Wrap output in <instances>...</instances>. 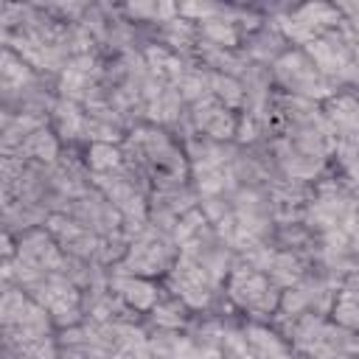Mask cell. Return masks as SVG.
Wrapping results in <instances>:
<instances>
[{
  "label": "cell",
  "instance_id": "6da1fadb",
  "mask_svg": "<svg viewBox=\"0 0 359 359\" xmlns=\"http://www.w3.org/2000/svg\"><path fill=\"white\" fill-rule=\"evenodd\" d=\"M174 247H177L174 238H168V233L157 230L149 222V227L129 241V250H126V255H123V261L118 264L115 272L140 275V278L168 272L174 266V261L180 258V255H174Z\"/></svg>",
  "mask_w": 359,
  "mask_h": 359
},
{
  "label": "cell",
  "instance_id": "7a4b0ae2",
  "mask_svg": "<svg viewBox=\"0 0 359 359\" xmlns=\"http://www.w3.org/2000/svg\"><path fill=\"white\" fill-rule=\"evenodd\" d=\"M272 73L289 95L306 98V101H328L334 95V81L325 79L314 62L303 50H283V56L272 65Z\"/></svg>",
  "mask_w": 359,
  "mask_h": 359
},
{
  "label": "cell",
  "instance_id": "3957f363",
  "mask_svg": "<svg viewBox=\"0 0 359 359\" xmlns=\"http://www.w3.org/2000/svg\"><path fill=\"white\" fill-rule=\"evenodd\" d=\"M227 294L238 309L252 311L255 317H269L280 306V289H275L264 272H258L247 264L230 269Z\"/></svg>",
  "mask_w": 359,
  "mask_h": 359
},
{
  "label": "cell",
  "instance_id": "277c9868",
  "mask_svg": "<svg viewBox=\"0 0 359 359\" xmlns=\"http://www.w3.org/2000/svg\"><path fill=\"white\" fill-rule=\"evenodd\" d=\"M168 286L174 297H180L188 309H205L213 300V292L219 289L213 278L202 269V264H196L188 255H180L168 269Z\"/></svg>",
  "mask_w": 359,
  "mask_h": 359
},
{
  "label": "cell",
  "instance_id": "5b68a950",
  "mask_svg": "<svg viewBox=\"0 0 359 359\" xmlns=\"http://www.w3.org/2000/svg\"><path fill=\"white\" fill-rule=\"evenodd\" d=\"M79 224H84L90 233L107 238L112 233L123 230V216L118 213V208L101 194V191H87L84 196H79L70 210H67Z\"/></svg>",
  "mask_w": 359,
  "mask_h": 359
},
{
  "label": "cell",
  "instance_id": "8992f818",
  "mask_svg": "<svg viewBox=\"0 0 359 359\" xmlns=\"http://www.w3.org/2000/svg\"><path fill=\"white\" fill-rule=\"evenodd\" d=\"M48 233L56 238V244L62 247L65 255L81 258V261H98L101 236L90 233L70 213H50L48 216Z\"/></svg>",
  "mask_w": 359,
  "mask_h": 359
},
{
  "label": "cell",
  "instance_id": "52a82bcc",
  "mask_svg": "<svg viewBox=\"0 0 359 359\" xmlns=\"http://www.w3.org/2000/svg\"><path fill=\"white\" fill-rule=\"evenodd\" d=\"M191 121H194L196 135H205L208 140H216V143L230 140L238 129V118L233 115V109H227L213 95L191 104Z\"/></svg>",
  "mask_w": 359,
  "mask_h": 359
},
{
  "label": "cell",
  "instance_id": "ba28073f",
  "mask_svg": "<svg viewBox=\"0 0 359 359\" xmlns=\"http://www.w3.org/2000/svg\"><path fill=\"white\" fill-rule=\"evenodd\" d=\"M17 258L36 266L39 272H62L67 255L48 230H25L17 241Z\"/></svg>",
  "mask_w": 359,
  "mask_h": 359
},
{
  "label": "cell",
  "instance_id": "9c48e42d",
  "mask_svg": "<svg viewBox=\"0 0 359 359\" xmlns=\"http://www.w3.org/2000/svg\"><path fill=\"white\" fill-rule=\"evenodd\" d=\"M109 292L115 297H121L132 311H151L160 303L157 294V283L151 278H140V275H123L115 272L109 278Z\"/></svg>",
  "mask_w": 359,
  "mask_h": 359
},
{
  "label": "cell",
  "instance_id": "30bf717a",
  "mask_svg": "<svg viewBox=\"0 0 359 359\" xmlns=\"http://www.w3.org/2000/svg\"><path fill=\"white\" fill-rule=\"evenodd\" d=\"M34 87V67L28 62H22L11 48L3 50V90L6 95H17L20 104L25 101V95Z\"/></svg>",
  "mask_w": 359,
  "mask_h": 359
},
{
  "label": "cell",
  "instance_id": "8fae6325",
  "mask_svg": "<svg viewBox=\"0 0 359 359\" xmlns=\"http://www.w3.org/2000/svg\"><path fill=\"white\" fill-rule=\"evenodd\" d=\"M11 154H20V157L28 160V163L53 165L56 157H59V135H53V129L42 126V129H36L34 135H28V137L22 140V146H20L17 151H11Z\"/></svg>",
  "mask_w": 359,
  "mask_h": 359
},
{
  "label": "cell",
  "instance_id": "7c38bea8",
  "mask_svg": "<svg viewBox=\"0 0 359 359\" xmlns=\"http://www.w3.org/2000/svg\"><path fill=\"white\" fill-rule=\"evenodd\" d=\"M241 331H244V337H247L255 359H289V345L275 331H269L266 325L247 323Z\"/></svg>",
  "mask_w": 359,
  "mask_h": 359
},
{
  "label": "cell",
  "instance_id": "4fadbf2b",
  "mask_svg": "<svg viewBox=\"0 0 359 359\" xmlns=\"http://www.w3.org/2000/svg\"><path fill=\"white\" fill-rule=\"evenodd\" d=\"M266 278L272 280L275 289H283V292H286V289L297 286V283L306 278V264L300 261L297 252H292V250H280V252H275Z\"/></svg>",
  "mask_w": 359,
  "mask_h": 359
},
{
  "label": "cell",
  "instance_id": "5bb4252c",
  "mask_svg": "<svg viewBox=\"0 0 359 359\" xmlns=\"http://www.w3.org/2000/svg\"><path fill=\"white\" fill-rule=\"evenodd\" d=\"M53 123H56V135L65 137V140H76V137H84V123H87V112L81 104L76 101H67V98H59L53 107Z\"/></svg>",
  "mask_w": 359,
  "mask_h": 359
},
{
  "label": "cell",
  "instance_id": "9a60e30c",
  "mask_svg": "<svg viewBox=\"0 0 359 359\" xmlns=\"http://www.w3.org/2000/svg\"><path fill=\"white\" fill-rule=\"evenodd\" d=\"M199 28V36L205 45L210 48H224V50H233L238 45V28L233 20H224V8L216 14V17H208L202 22H196Z\"/></svg>",
  "mask_w": 359,
  "mask_h": 359
},
{
  "label": "cell",
  "instance_id": "2e32d148",
  "mask_svg": "<svg viewBox=\"0 0 359 359\" xmlns=\"http://www.w3.org/2000/svg\"><path fill=\"white\" fill-rule=\"evenodd\" d=\"M331 314H334V325L351 334H359V289L353 283H345L339 289V294L334 297Z\"/></svg>",
  "mask_w": 359,
  "mask_h": 359
},
{
  "label": "cell",
  "instance_id": "e0dca14e",
  "mask_svg": "<svg viewBox=\"0 0 359 359\" xmlns=\"http://www.w3.org/2000/svg\"><path fill=\"white\" fill-rule=\"evenodd\" d=\"M90 174H109L123 168V149L118 143H90L84 157Z\"/></svg>",
  "mask_w": 359,
  "mask_h": 359
},
{
  "label": "cell",
  "instance_id": "ac0fdd59",
  "mask_svg": "<svg viewBox=\"0 0 359 359\" xmlns=\"http://www.w3.org/2000/svg\"><path fill=\"white\" fill-rule=\"evenodd\" d=\"M210 95L216 101H222L227 109H238V107L247 104V93H244L241 79L227 76V73H213L210 70Z\"/></svg>",
  "mask_w": 359,
  "mask_h": 359
},
{
  "label": "cell",
  "instance_id": "d6986e66",
  "mask_svg": "<svg viewBox=\"0 0 359 359\" xmlns=\"http://www.w3.org/2000/svg\"><path fill=\"white\" fill-rule=\"evenodd\" d=\"M149 314H151V323H154L160 331H180V328L188 323V306H185L180 297L160 300Z\"/></svg>",
  "mask_w": 359,
  "mask_h": 359
},
{
  "label": "cell",
  "instance_id": "ffe728a7",
  "mask_svg": "<svg viewBox=\"0 0 359 359\" xmlns=\"http://www.w3.org/2000/svg\"><path fill=\"white\" fill-rule=\"evenodd\" d=\"M163 36L165 42L171 45V50H180V48H191L196 39H199V28L194 20H185V17H174L163 25Z\"/></svg>",
  "mask_w": 359,
  "mask_h": 359
},
{
  "label": "cell",
  "instance_id": "44dd1931",
  "mask_svg": "<svg viewBox=\"0 0 359 359\" xmlns=\"http://www.w3.org/2000/svg\"><path fill=\"white\" fill-rule=\"evenodd\" d=\"M219 353H222V359H255L244 331H233V328H224L222 342H219Z\"/></svg>",
  "mask_w": 359,
  "mask_h": 359
},
{
  "label": "cell",
  "instance_id": "7402d4cb",
  "mask_svg": "<svg viewBox=\"0 0 359 359\" xmlns=\"http://www.w3.org/2000/svg\"><path fill=\"white\" fill-rule=\"evenodd\" d=\"M303 359H311V356H303Z\"/></svg>",
  "mask_w": 359,
  "mask_h": 359
}]
</instances>
